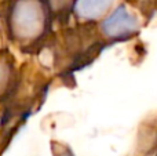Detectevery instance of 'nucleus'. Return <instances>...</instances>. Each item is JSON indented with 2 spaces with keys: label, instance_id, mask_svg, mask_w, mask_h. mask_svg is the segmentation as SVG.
Returning a JSON list of instances; mask_svg holds the SVG:
<instances>
[{
  "label": "nucleus",
  "instance_id": "1",
  "mask_svg": "<svg viewBox=\"0 0 157 156\" xmlns=\"http://www.w3.org/2000/svg\"><path fill=\"white\" fill-rule=\"evenodd\" d=\"M50 13L44 0H13L8 10V30L22 46L37 44L46 36Z\"/></svg>",
  "mask_w": 157,
  "mask_h": 156
},
{
  "label": "nucleus",
  "instance_id": "2",
  "mask_svg": "<svg viewBox=\"0 0 157 156\" xmlns=\"http://www.w3.org/2000/svg\"><path fill=\"white\" fill-rule=\"evenodd\" d=\"M101 32L112 41L128 40L139 32V21L125 6H119L101 22Z\"/></svg>",
  "mask_w": 157,
  "mask_h": 156
},
{
  "label": "nucleus",
  "instance_id": "3",
  "mask_svg": "<svg viewBox=\"0 0 157 156\" xmlns=\"http://www.w3.org/2000/svg\"><path fill=\"white\" fill-rule=\"evenodd\" d=\"M113 3L114 0H76L73 11L80 19L95 21L105 15Z\"/></svg>",
  "mask_w": 157,
  "mask_h": 156
},
{
  "label": "nucleus",
  "instance_id": "4",
  "mask_svg": "<svg viewBox=\"0 0 157 156\" xmlns=\"http://www.w3.org/2000/svg\"><path fill=\"white\" fill-rule=\"evenodd\" d=\"M15 87L14 61L8 54L0 53V101L7 98Z\"/></svg>",
  "mask_w": 157,
  "mask_h": 156
},
{
  "label": "nucleus",
  "instance_id": "5",
  "mask_svg": "<svg viewBox=\"0 0 157 156\" xmlns=\"http://www.w3.org/2000/svg\"><path fill=\"white\" fill-rule=\"evenodd\" d=\"M46 7L50 13V17H57V18H62V17L69 15L71 11H73L76 0H44Z\"/></svg>",
  "mask_w": 157,
  "mask_h": 156
},
{
  "label": "nucleus",
  "instance_id": "6",
  "mask_svg": "<svg viewBox=\"0 0 157 156\" xmlns=\"http://www.w3.org/2000/svg\"><path fill=\"white\" fill-rule=\"evenodd\" d=\"M156 156H157V155H156Z\"/></svg>",
  "mask_w": 157,
  "mask_h": 156
}]
</instances>
